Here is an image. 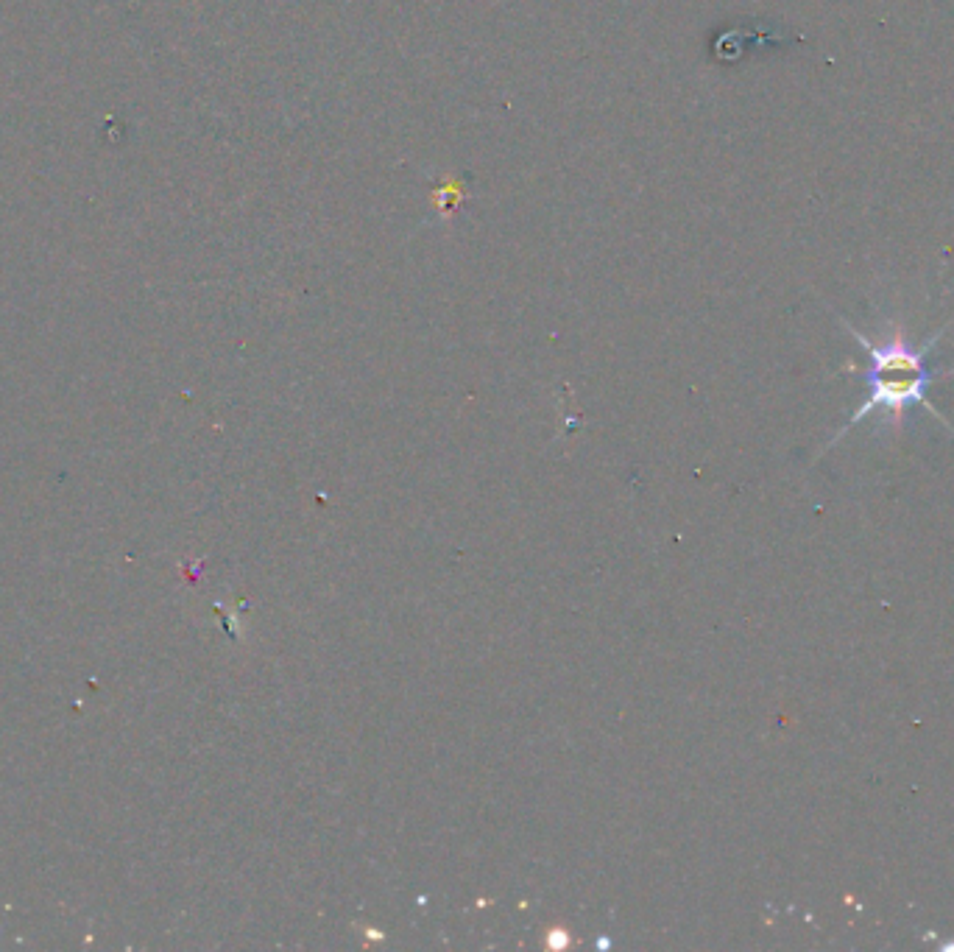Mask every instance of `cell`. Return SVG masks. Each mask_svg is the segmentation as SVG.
I'll use <instances>...</instances> for the list:
<instances>
[{"mask_svg": "<svg viewBox=\"0 0 954 952\" xmlns=\"http://www.w3.org/2000/svg\"><path fill=\"white\" fill-rule=\"evenodd\" d=\"M843 327L854 336V341L860 344L862 352L868 355V369H865V386L868 394L862 405L854 411V416L846 422V428L840 430L837 436H843L846 430L854 425H860L862 419H868L876 411L885 414V422H893V428H901L904 416L913 405H927L932 414L943 419L938 414V408L929 403L927 391L935 386L938 372H932L929 366V352L935 349V344L941 341V336L949 330V324H943L935 336H929L921 347H915L910 338L901 333L899 327H893L890 333L882 338H868L860 333L854 324H848L846 319H840Z\"/></svg>", "mask_w": 954, "mask_h": 952, "instance_id": "6da1fadb", "label": "cell"}]
</instances>
